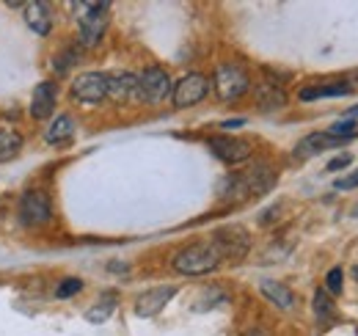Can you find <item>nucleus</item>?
Masks as SVG:
<instances>
[{"mask_svg": "<svg viewBox=\"0 0 358 336\" xmlns=\"http://www.w3.org/2000/svg\"><path fill=\"white\" fill-rule=\"evenodd\" d=\"M275 185V174L268 166H254L243 174L226 176L221 185V199L224 202H243L248 196H262Z\"/></svg>", "mask_w": 358, "mask_h": 336, "instance_id": "1", "label": "nucleus"}, {"mask_svg": "<svg viewBox=\"0 0 358 336\" xmlns=\"http://www.w3.org/2000/svg\"><path fill=\"white\" fill-rule=\"evenodd\" d=\"M221 262V253L213 243H193L174 256V270L182 276H204L213 273Z\"/></svg>", "mask_w": 358, "mask_h": 336, "instance_id": "2", "label": "nucleus"}, {"mask_svg": "<svg viewBox=\"0 0 358 336\" xmlns=\"http://www.w3.org/2000/svg\"><path fill=\"white\" fill-rule=\"evenodd\" d=\"M78 11V25H80V44L83 47H96L105 28H108V3H75Z\"/></svg>", "mask_w": 358, "mask_h": 336, "instance_id": "3", "label": "nucleus"}, {"mask_svg": "<svg viewBox=\"0 0 358 336\" xmlns=\"http://www.w3.org/2000/svg\"><path fill=\"white\" fill-rule=\"evenodd\" d=\"M171 94V78L160 66H149L138 75V102L157 105Z\"/></svg>", "mask_w": 358, "mask_h": 336, "instance_id": "4", "label": "nucleus"}, {"mask_svg": "<svg viewBox=\"0 0 358 336\" xmlns=\"http://www.w3.org/2000/svg\"><path fill=\"white\" fill-rule=\"evenodd\" d=\"M251 88V80H248V72L234 66V64H226V66H218L215 72V91L224 102H234L240 99L245 91Z\"/></svg>", "mask_w": 358, "mask_h": 336, "instance_id": "5", "label": "nucleus"}, {"mask_svg": "<svg viewBox=\"0 0 358 336\" xmlns=\"http://www.w3.org/2000/svg\"><path fill=\"white\" fill-rule=\"evenodd\" d=\"M20 215L28 226H42L52 218V207H50V196L45 190H25L20 199Z\"/></svg>", "mask_w": 358, "mask_h": 336, "instance_id": "6", "label": "nucleus"}, {"mask_svg": "<svg viewBox=\"0 0 358 336\" xmlns=\"http://www.w3.org/2000/svg\"><path fill=\"white\" fill-rule=\"evenodd\" d=\"M72 97L78 102H86V105L102 102L108 97V75H102V72H86V75H80L72 83Z\"/></svg>", "mask_w": 358, "mask_h": 336, "instance_id": "7", "label": "nucleus"}, {"mask_svg": "<svg viewBox=\"0 0 358 336\" xmlns=\"http://www.w3.org/2000/svg\"><path fill=\"white\" fill-rule=\"evenodd\" d=\"M210 149L218 160H224L229 166L234 163H243L251 158V144L243 141V138H231V135H218V138H210Z\"/></svg>", "mask_w": 358, "mask_h": 336, "instance_id": "8", "label": "nucleus"}, {"mask_svg": "<svg viewBox=\"0 0 358 336\" xmlns=\"http://www.w3.org/2000/svg\"><path fill=\"white\" fill-rule=\"evenodd\" d=\"M210 91V80L204 75H185L177 85H174V105L177 108H190L196 102H201Z\"/></svg>", "mask_w": 358, "mask_h": 336, "instance_id": "9", "label": "nucleus"}, {"mask_svg": "<svg viewBox=\"0 0 358 336\" xmlns=\"http://www.w3.org/2000/svg\"><path fill=\"white\" fill-rule=\"evenodd\" d=\"M213 246L218 248L221 259H224V256H245L251 240H248L245 229H240V226H226V229H218V232H215Z\"/></svg>", "mask_w": 358, "mask_h": 336, "instance_id": "10", "label": "nucleus"}, {"mask_svg": "<svg viewBox=\"0 0 358 336\" xmlns=\"http://www.w3.org/2000/svg\"><path fill=\"white\" fill-rule=\"evenodd\" d=\"M177 295V287H155V290H146V293L138 295L135 300V314L138 317H155L166 309V303Z\"/></svg>", "mask_w": 358, "mask_h": 336, "instance_id": "11", "label": "nucleus"}, {"mask_svg": "<svg viewBox=\"0 0 358 336\" xmlns=\"http://www.w3.org/2000/svg\"><path fill=\"white\" fill-rule=\"evenodd\" d=\"M108 97L113 102H138V75L133 72L108 75Z\"/></svg>", "mask_w": 358, "mask_h": 336, "instance_id": "12", "label": "nucleus"}, {"mask_svg": "<svg viewBox=\"0 0 358 336\" xmlns=\"http://www.w3.org/2000/svg\"><path fill=\"white\" fill-rule=\"evenodd\" d=\"M345 144H348V141H339V138H334V135H328V132H312V135H306V138L295 146V158H298V160H309V158L325 152V149L345 146Z\"/></svg>", "mask_w": 358, "mask_h": 336, "instance_id": "13", "label": "nucleus"}, {"mask_svg": "<svg viewBox=\"0 0 358 336\" xmlns=\"http://www.w3.org/2000/svg\"><path fill=\"white\" fill-rule=\"evenodd\" d=\"M55 97H58V85L52 80H45L34 88V97H31V116L34 119H47L52 111H55Z\"/></svg>", "mask_w": 358, "mask_h": 336, "instance_id": "14", "label": "nucleus"}, {"mask_svg": "<svg viewBox=\"0 0 358 336\" xmlns=\"http://www.w3.org/2000/svg\"><path fill=\"white\" fill-rule=\"evenodd\" d=\"M22 11H25V22H28V28L36 34V36H47L50 34V28H52V17H50V8H47V3H25L22 6Z\"/></svg>", "mask_w": 358, "mask_h": 336, "instance_id": "15", "label": "nucleus"}, {"mask_svg": "<svg viewBox=\"0 0 358 336\" xmlns=\"http://www.w3.org/2000/svg\"><path fill=\"white\" fill-rule=\"evenodd\" d=\"M259 290H262V295L268 298L270 303H275L278 309H292V306H295V295H292L289 287H284L281 281L265 279V281L259 284Z\"/></svg>", "mask_w": 358, "mask_h": 336, "instance_id": "16", "label": "nucleus"}, {"mask_svg": "<svg viewBox=\"0 0 358 336\" xmlns=\"http://www.w3.org/2000/svg\"><path fill=\"white\" fill-rule=\"evenodd\" d=\"M20 152H22V138H20V132L0 130V163L14 160Z\"/></svg>", "mask_w": 358, "mask_h": 336, "instance_id": "17", "label": "nucleus"}, {"mask_svg": "<svg viewBox=\"0 0 358 336\" xmlns=\"http://www.w3.org/2000/svg\"><path fill=\"white\" fill-rule=\"evenodd\" d=\"M350 94V85L348 83H334V85H312V88H303L301 91V99L303 102H312L320 97H345Z\"/></svg>", "mask_w": 358, "mask_h": 336, "instance_id": "18", "label": "nucleus"}, {"mask_svg": "<svg viewBox=\"0 0 358 336\" xmlns=\"http://www.w3.org/2000/svg\"><path fill=\"white\" fill-rule=\"evenodd\" d=\"M72 132H75V122H72V116H58L52 125L47 127L45 138L50 144H61V141H66V138H72Z\"/></svg>", "mask_w": 358, "mask_h": 336, "instance_id": "19", "label": "nucleus"}, {"mask_svg": "<svg viewBox=\"0 0 358 336\" xmlns=\"http://www.w3.org/2000/svg\"><path fill=\"white\" fill-rule=\"evenodd\" d=\"M284 102H287V97H284L281 88H275V85H270V83H265L259 88V108H262V111L284 108Z\"/></svg>", "mask_w": 358, "mask_h": 336, "instance_id": "20", "label": "nucleus"}, {"mask_svg": "<svg viewBox=\"0 0 358 336\" xmlns=\"http://www.w3.org/2000/svg\"><path fill=\"white\" fill-rule=\"evenodd\" d=\"M113 309H116V293H108L102 298V303H96L94 309L86 312V320H89V323H105Z\"/></svg>", "mask_w": 358, "mask_h": 336, "instance_id": "21", "label": "nucleus"}, {"mask_svg": "<svg viewBox=\"0 0 358 336\" xmlns=\"http://www.w3.org/2000/svg\"><path fill=\"white\" fill-rule=\"evenodd\" d=\"M314 312H317V317L322 320V323H328V320H334V300L328 298V293L325 290H317L314 293Z\"/></svg>", "mask_w": 358, "mask_h": 336, "instance_id": "22", "label": "nucleus"}, {"mask_svg": "<svg viewBox=\"0 0 358 336\" xmlns=\"http://www.w3.org/2000/svg\"><path fill=\"white\" fill-rule=\"evenodd\" d=\"M328 135H334V138H339V141H350V138H356L358 135V125L353 122V119H342V122L331 125Z\"/></svg>", "mask_w": 358, "mask_h": 336, "instance_id": "23", "label": "nucleus"}, {"mask_svg": "<svg viewBox=\"0 0 358 336\" xmlns=\"http://www.w3.org/2000/svg\"><path fill=\"white\" fill-rule=\"evenodd\" d=\"M75 61H78V47H69V50H64V52L52 61V69H55V72H66Z\"/></svg>", "mask_w": 358, "mask_h": 336, "instance_id": "24", "label": "nucleus"}, {"mask_svg": "<svg viewBox=\"0 0 358 336\" xmlns=\"http://www.w3.org/2000/svg\"><path fill=\"white\" fill-rule=\"evenodd\" d=\"M80 290H83V281H80V279H66V281L58 284L55 298H72V295H78Z\"/></svg>", "mask_w": 358, "mask_h": 336, "instance_id": "25", "label": "nucleus"}, {"mask_svg": "<svg viewBox=\"0 0 358 336\" xmlns=\"http://www.w3.org/2000/svg\"><path fill=\"white\" fill-rule=\"evenodd\" d=\"M325 290H328L331 295L342 293V267H334V270L328 273V279H325Z\"/></svg>", "mask_w": 358, "mask_h": 336, "instance_id": "26", "label": "nucleus"}, {"mask_svg": "<svg viewBox=\"0 0 358 336\" xmlns=\"http://www.w3.org/2000/svg\"><path fill=\"white\" fill-rule=\"evenodd\" d=\"M334 188H336V190H353V188H358V171L348 174V176H342V179H336Z\"/></svg>", "mask_w": 358, "mask_h": 336, "instance_id": "27", "label": "nucleus"}, {"mask_svg": "<svg viewBox=\"0 0 358 336\" xmlns=\"http://www.w3.org/2000/svg\"><path fill=\"white\" fill-rule=\"evenodd\" d=\"M353 163V158L350 155H339V158H334L331 163H328V171H339V168H348Z\"/></svg>", "mask_w": 358, "mask_h": 336, "instance_id": "28", "label": "nucleus"}, {"mask_svg": "<svg viewBox=\"0 0 358 336\" xmlns=\"http://www.w3.org/2000/svg\"><path fill=\"white\" fill-rule=\"evenodd\" d=\"M245 125V119H229V122H224V130H237V127H243Z\"/></svg>", "mask_w": 358, "mask_h": 336, "instance_id": "29", "label": "nucleus"}, {"mask_svg": "<svg viewBox=\"0 0 358 336\" xmlns=\"http://www.w3.org/2000/svg\"><path fill=\"white\" fill-rule=\"evenodd\" d=\"M356 116H358V105H356V108H350V111H348V119H356Z\"/></svg>", "mask_w": 358, "mask_h": 336, "instance_id": "30", "label": "nucleus"}, {"mask_svg": "<svg viewBox=\"0 0 358 336\" xmlns=\"http://www.w3.org/2000/svg\"><path fill=\"white\" fill-rule=\"evenodd\" d=\"M243 336H268L265 331H248V334H243Z\"/></svg>", "mask_w": 358, "mask_h": 336, "instance_id": "31", "label": "nucleus"}, {"mask_svg": "<svg viewBox=\"0 0 358 336\" xmlns=\"http://www.w3.org/2000/svg\"><path fill=\"white\" fill-rule=\"evenodd\" d=\"M353 279L358 281V267H353Z\"/></svg>", "mask_w": 358, "mask_h": 336, "instance_id": "32", "label": "nucleus"}]
</instances>
